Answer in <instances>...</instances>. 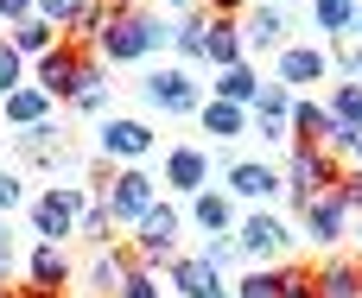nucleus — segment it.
I'll return each mask as SVG.
<instances>
[{
    "mask_svg": "<svg viewBox=\"0 0 362 298\" xmlns=\"http://www.w3.org/2000/svg\"><path fill=\"white\" fill-rule=\"evenodd\" d=\"M115 298H159V286H153V273H146V267H121Z\"/></svg>",
    "mask_w": 362,
    "mask_h": 298,
    "instance_id": "473e14b6",
    "label": "nucleus"
},
{
    "mask_svg": "<svg viewBox=\"0 0 362 298\" xmlns=\"http://www.w3.org/2000/svg\"><path fill=\"white\" fill-rule=\"evenodd\" d=\"M325 127H331V108H318V102L293 108V146H325Z\"/></svg>",
    "mask_w": 362,
    "mask_h": 298,
    "instance_id": "b1692460",
    "label": "nucleus"
},
{
    "mask_svg": "<svg viewBox=\"0 0 362 298\" xmlns=\"http://www.w3.org/2000/svg\"><path fill=\"white\" fill-rule=\"evenodd\" d=\"M197 121H204L210 140H242V133H248V108H235V102H204Z\"/></svg>",
    "mask_w": 362,
    "mask_h": 298,
    "instance_id": "f3484780",
    "label": "nucleus"
},
{
    "mask_svg": "<svg viewBox=\"0 0 362 298\" xmlns=\"http://www.w3.org/2000/svg\"><path fill=\"white\" fill-rule=\"evenodd\" d=\"M318 76H325V51H312V44L280 51V83H318Z\"/></svg>",
    "mask_w": 362,
    "mask_h": 298,
    "instance_id": "6ab92c4d",
    "label": "nucleus"
},
{
    "mask_svg": "<svg viewBox=\"0 0 362 298\" xmlns=\"http://www.w3.org/2000/svg\"><path fill=\"white\" fill-rule=\"evenodd\" d=\"M299 210H305L312 242H337V235L350 229V203H344L337 191H325V197H312V203H299Z\"/></svg>",
    "mask_w": 362,
    "mask_h": 298,
    "instance_id": "9d476101",
    "label": "nucleus"
},
{
    "mask_svg": "<svg viewBox=\"0 0 362 298\" xmlns=\"http://www.w3.org/2000/svg\"><path fill=\"white\" fill-rule=\"evenodd\" d=\"M76 70H83V51H76V44H51V51L38 57V89H45L51 102H70Z\"/></svg>",
    "mask_w": 362,
    "mask_h": 298,
    "instance_id": "0eeeda50",
    "label": "nucleus"
},
{
    "mask_svg": "<svg viewBox=\"0 0 362 298\" xmlns=\"http://www.w3.org/2000/svg\"><path fill=\"white\" fill-rule=\"evenodd\" d=\"M286 242H293V235H286V222H280V216H248V222H242V235H235V248H242V254H255V261H274Z\"/></svg>",
    "mask_w": 362,
    "mask_h": 298,
    "instance_id": "9b49d317",
    "label": "nucleus"
},
{
    "mask_svg": "<svg viewBox=\"0 0 362 298\" xmlns=\"http://www.w3.org/2000/svg\"><path fill=\"white\" fill-rule=\"evenodd\" d=\"M235 298H280V273H248L235 286Z\"/></svg>",
    "mask_w": 362,
    "mask_h": 298,
    "instance_id": "f704fd0d",
    "label": "nucleus"
},
{
    "mask_svg": "<svg viewBox=\"0 0 362 298\" xmlns=\"http://www.w3.org/2000/svg\"><path fill=\"white\" fill-rule=\"evenodd\" d=\"M19 203V172H0V210Z\"/></svg>",
    "mask_w": 362,
    "mask_h": 298,
    "instance_id": "a19ab883",
    "label": "nucleus"
},
{
    "mask_svg": "<svg viewBox=\"0 0 362 298\" xmlns=\"http://www.w3.org/2000/svg\"><path fill=\"white\" fill-rule=\"evenodd\" d=\"M153 153V127L146 121H108L102 127V159H146Z\"/></svg>",
    "mask_w": 362,
    "mask_h": 298,
    "instance_id": "1a4fd4ad",
    "label": "nucleus"
},
{
    "mask_svg": "<svg viewBox=\"0 0 362 298\" xmlns=\"http://www.w3.org/2000/svg\"><path fill=\"white\" fill-rule=\"evenodd\" d=\"M153 203H159V184H153L146 172H134V165H127V172H108V184H102V210H108V222H127V229H134Z\"/></svg>",
    "mask_w": 362,
    "mask_h": 298,
    "instance_id": "7ed1b4c3",
    "label": "nucleus"
},
{
    "mask_svg": "<svg viewBox=\"0 0 362 298\" xmlns=\"http://www.w3.org/2000/svg\"><path fill=\"white\" fill-rule=\"evenodd\" d=\"M337 197H344L350 210H362V172H344V178H337Z\"/></svg>",
    "mask_w": 362,
    "mask_h": 298,
    "instance_id": "ea45409f",
    "label": "nucleus"
},
{
    "mask_svg": "<svg viewBox=\"0 0 362 298\" xmlns=\"http://www.w3.org/2000/svg\"><path fill=\"white\" fill-rule=\"evenodd\" d=\"M51 44H57V25H45V19H19L13 25V51L19 57H45Z\"/></svg>",
    "mask_w": 362,
    "mask_h": 298,
    "instance_id": "393cba45",
    "label": "nucleus"
},
{
    "mask_svg": "<svg viewBox=\"0 0 362 298\" xmlns=\"http://www.w3.org/2000/svg\"><path fill=\"white\" fill-rule=\"evenodd\" d=\"M356 242H362V222H356Z\"/></svg>",
    "mask_w": 362,
    "mask_h": 298,
    "instance_id": "3c124183",
    "label": "nucleus"
},
{
    "mask_svg": "<svg viewBox=\"0 0 362 298\" xmlns=\"http://www.w3.org/2000/svg\"><path fill=\"white\" fill-rule=\"evenodd\" d=\"M318 298H362V267L356 261H325L318 267Z\"/></svg>",
    "mask_w": 362,
    "mask_h": 298,
    "instance_id": "a211bd4d",
    "label": "nucleus"
},
{
    "mask_svg": "<svg viewBox=\"0 0 362 298\" xmlns=\"http://www.w3.org/2000/svg\"><path fill=\"white\" fill-rule=\"evenodd\" d=\"M172 286H178L185 298H229V292H223V273L204 267L197 254H191V261H172Z\"/></svg>",
    "mask_w": 362,
    "mask_h": 298,
    "instance_id": "4468645a",
    "label": "nucleus"
},
{
    "mask_svg": "<svg viewBox=\"0 0 362 298\" xmlns=\"http://www.w3.org/2000/svg\"><path fill=\"white\" fill-rule=\"evenodd\" d=\"M204 6H210V19H235L242 13V0H204Z\"/></svg>",
    "mask_w": 362,
    "mask_h": 298,
    "instance_id": "37998d69",
    "label": "nucleus"
},
{
    "mask_svg": "<svg viewBox=\"0 0 362 298\" xmlns=\"http://www.w3.org/2000/svg\"><path fill=\"white\" fill-rule=\"evenodd\" d=\"M13 273V235H6V222H0V280Z\"/></svg>",
    "mask_w": 362,
    "mask_h": 298,
    "instance_id": "c03bdc74",
    "label": "nucleus"
},
{
    "mask_svg": "<svg viewBox=\"0 0 362 298\" xmlns=\"http://www.w3.org/2000/svg\"><path fill=\"white\" fill-rule=\"evenodd\" d=\"M102 57L108 64H134V57H153L159 44H165V19H153V13H140L134 0H115V19L102 25Z\"/></svg>",
    "mask_w": 362,
    "mask_h": 298,
    "instance_id": "f257e3e1",
    "label": "nucleus"
},
{
    "mask_svg": "<svg viewBox=\"0 0 362 298\" xmlns=\"http://www.w3.org/2000/svg\"><path fill=\"white\" fill-rule=\"evenodd\" d=\"M89 286H95L102 298H115V286H121V261H115V254H102V261L89 267Z\"/></svg>",
    "mask_w": 362,
    "mask_h": 298,
    "instance_id": "72a5a7b5",
    "label": "nucleus"
},
{
    "mask_svg": "<svg viewBox=\"0 0 362 298\" xmlns=\"http://www.w3.org/2000/svg\"><path fill=\"white\" fill-rule=\"evenodd\" d=\"M140 89H146V102H153L159 114H197V108H204V95H197V83H191L185 70H153Z\"/></svg>",
    "mask_w": 362,
    "mask_h": 298,
    "instance_id": "423d86ee",
    "label": "nucleus"
},
{
    "mask_svg": "<svg viewBox=\"0 0 362 298\" xmlns=\"http://www.w3.org/2000/svg\"><path fill=\"white\" fill-rule=\"evenodd\" d=\"M229 191H235V197H248V203H267V197H274V191H286V184H280V172H274V165L242 159V165H229Z\"/></svg>",
    "mask_w": 362,
    "mask_h": 298,
    "instance_id": "f8f14e48",
    "label": "nucleus"
},
{
    "mask_svg": "<svg viewBox=\"0 0 362 298\" xmlns=\"http://www.w3.org/2000/svg\"><path fill=\"white\" fill-rule=\"evenodd\" d=\"M280 298H318V267H280Z\"/></svg>",
    "mask_w": 362,
    "mask_h": 298,
    "instance_id": "2f4dec72",
    "label": "nucleus"
},
{
    "mask_svg": "<svg viewBox=\"0 0 362 298\" xmlns=\"http://www.w3.org/2000/svg\"><path fill=\"white\" fill-rule=\"evenodd\" d=\"M235 32H242V51H280V44H286V19H280L274 6L248 13V19L235 25Z\"/></svg>",
    "mask_w": 362,
    "mask_h": 298,
    "instance_id": "2eb2a0df",
    "label": "nucleus"
},
{
    "mask_svg": "<svg viewBox=\"0 0 362 298\" xmlns=\"http://www.w3.org/2000/svg\"><path fill=\"white\" fill-rule=\"evenodd\" d=\"M0 298H19V292H13V286H6V280H0Z\"/></svg>",
    "mask_w": 362,
    "mask_h": 298,
    "instance_id": "de8ad7c7",
    "label": "nucleus"
},
{
    "mask_svg": "<svg viewBox=\"0 0 362 298\" xmlns=\"http://www.w3.org/2000/svg\"><path fill=\"white\" fill-rule=\"evenodd\" d=\"M32 13H38L45 25H76V19L89 13V0H32Z\"/></svg>",
    "mask_w": 362,
    "mask_h": 298,
    "instance_id": "7c9ffc66",
    "label": "nucleus"
},
{
    "mask_svg": "<svg viewBox=\"0 0 362 298\" xmlns=\"http://www.w3.org/2000/svg\"><path fill=\"white\" fill-rule=\"evenodd\" d=\"M331 114H337L344 127H356V133H362V76H356V83L344 76V83L331 89Z\"/></svg>",
    "mask_w": 362,
    "mask_h": 298,
    "instance_id": "c85d7f7f",
    "label": "nucleus"
},
{
    "mask_svg": "<svg viewBox=\"0 0 362 298\" xmlns=\"http://www.w3.org/2000/svg\"><path fill=\"white\" fill-rule=\"evenodd\" d=\"M204 184H210V153L204 146H172L165 153V191H191L197 197Z\"/></svg>",
    "mask_w": 362,
    "mask_h": 298,
    "instance_id": "6e6552de",
    "label": "nucleus"
},
{
    "mask_svg": "<svg viewBox=\"0 0 362 298\" xmlns=\"http://www.w3.org/2000/svg\"><path fill=\"white\" fill-rule=\"evenodd\" d=\"M19 298H57V292H45V286H25V292H19Z\"/></svg>",
    "mask_w": 362,
    "mask_h": 298,
    "instance_id": "a18cd8bd",
    "label": "nucleus"
},
{
    "mask_svg": "<svg viewBox=\"0 0 362 298\" xmlns=\"http://www.w3.org/2000/svg\"><path fill=\"white\" fill-rule=\"evenodd\" d=\"M172 242H178V210L159 197L140 222H134V261L153 273V267H172Z\"/></svg>",
    "mask_w": 362,
    "mask_h": 298,
    "instance_id": "20e7f679",
    "label": "nucleus"
},
{
    "mask_svg": "<svg viewBox=\"0 0 362 298\" xmlns=\"http://www.w3.org/2000/svg\"><path fill=\"white\" fill-rule=\"evenodd\" d=\"M204 57H210L216 70L242 64V32H235V19H204Z\"/></svg>",
    "mask_w": 362,
    "mask_h": 298,
    "instance_id": "dca6fc26",
    "label": "nucleus"
},
{
    "mask_svg": "<svg viewBox=\"0 0 362 298\" xmlns=\"http://www.w3.org/2000/svg\"><path fill=\"white\" fill-rule=\"evenodd\" d=\"M337 178H344V165H337L325 146H293V159H286V172H280V184H286L293 203H312V197L337 191Z\"/></svg>",
    "mask_w": 362,
    "mask_h": 298,
    "instance_id": "f03ea898",
    "label": "nucleus"
},
{
    "mask_svg": "<svg viewBox=\"0 0 362 298\" xmlns=\"http://www.w3.org/2000/svg\"><path fill=\"white\" fill-rule=\"evenodd\" d=\"M19 89V51H13V38H0V95H13Z\"/></svg>",
    "mask_w": 362,
    "mask_h": 298,
    "instance_id": "4c0bfd02",
    "label": "nucleus"
},
{
    "mask_svg": "<svg viewBox=\"0 0 362 298\" xmlns=\"http://www.w3.org/2000/svg\"><path fill=\"white\" fill-rule=\"evenodd\" d=\"M255 89H261V83H255V70H248V64H229V70H223V89H216V102H235V108H248V102H255Z\"/></svg>",
    "mask_w": 362,
    "mask_h": 298,
    "instance_id": "bb28decb",
    "label": "nucleus"
},
{
    "mask_svg": "<svg viewBox=\"0 0 362 298\" xmlns=\"http://www.w3.org/2000/svg\"><path fill=\"white\" fill-rule=\"evenodd\" d=\"M197 229H210V235H229V222H235V210H229V197L223 191H197Z\"/></svg>",
    "mask_w": 362,
    "mask_h": 298,
    "instance_id": "a878e982",
    "label": "nucleus"
},
{
    "mask_svg": "<svg viewBox=\"0 0 362 298\" xmlns=\"http://www.w3.org/2000/svg\"><path fill=\"white\" fill-rule=\"evenodd\" d=\"M76 229H83V242H108V235H115L108 210H83V216H76Z\"/></svg>",
    "mask_w": 362,
    "mask_h": 298,
    "instance_id": "c9c22d12",
    "label": "nucleus"
},
{
    "mask_svg": "<svg viewBox=\"0 0 362 298\" xmlns=\"http://www.w3.org/2000/svg\"><path fill=\"white\" fill-rule=\"evenodd\" d=\"M350 153H356V159H362V133H356V146H350Z\"/></svg>",
    "mask_w": 362,
    "mask_h": 298,
    "instance_id": "09e8293b",
    "label": "nucleus"
},
{
    "mask_svg": "<svg viewBox=\"0 0 362 298\" xmlns=\"http://www.w3.org/2000/svg\"><path fill=\"white\" fill-rule=\"evenodd\" d=\"M165 6H185V13H191V6H197V0H165Z\"/></svg>",
    "mask_w": 362,
    "mask_h": 298,
    "instance_id": "49530a36",
    "label": "nucleus"
},
{
    "mask_svg": "<svg viewBox=\"0 0 362 298\" xmlns=\"http://www.w3.org/2000/svg\"><path fill=\"white\" fill-rule=\"evenodd\" d=\"M25 13H32V0H0V19H6V25H19Z\"/></svg>",
    "mask_w": 362,
    "mask_h": 298,
    "instance_id": "79ce46f5",
    "label": "nucleus"
},
{
    "mask_svg": "<svg viewBox=\"0 0 362 298\" xmlns=\"http://www.w3.org/2000/svg\"><path fill=\"white\" fill-rule=\"evenodd\" d=\"M248 108H255V127H261L267 140H280V133H286V121H293V95H286V89H274V83H261Z\"/></svg>",
    "mask_w": 362,
    "mask_h": 298,
    "instance_id": "ddd939ff",
    "label": "nucleus"
},
{
    "mask_svg": "<svg viewBox=\"0 0 362 298\" xmlns=\"http://www.w3.org/2000/svg\"><path fill=\"white\" fill-rule=\"evenodd\" d=\"M337 64H344V70H350V83H356V70H362V38H344V44H337Z\"/></svg>",
    "mask_w": 362,
    "mask_h": 298,
    "instance_id": "58836bf2",
    "label": "nucleus"
},
{
    "mask_svg": "<svg viewBox=\"0 0 362 298\" xmlns=\"http://www.w3.org/2000/svg\"><path fill=\"white\" fill-rule=\"evenodd\" d=\"M32 286H45V292H64V286H70V261H64V248L45 242V248L32 254Z\"/></svg>",
    "mask_w": 362,
    "mask_h": 298,
    "instance_id": "5701e85b",
    "label": "nucleus"
},
{
    "mask_svg": "<svg viewBox=\"0 0 362 298\" xmlns=\"http://www.w3.org/2000/svg\"><path fill=\"white\" fill-rule=\"evenodd\" d=\"M89 210V197L83 191H70V184H57V191H45L38 203H32V222H38V235L57 248V242H70V229H76V216Z\"/></svg>",
    "mask_w": 362,
    "mask_h": 298,
    "instance_id": "39448f33",
    "label": "nucleus"
},
{
    "mask_svg": "<svg viewBox=\"0 0 362 298\" xmlns=\"http://www.w3.org/2000/svg\"><path fill=\"white\" fill-rule=\"evenodd\" d=\"M70 102H76V108H89V114H102V108H108V76H102V64H95V57H83Z\"/></svg>",
    "mask_w": 362,
    "mask_h": 298,
    "instance_id": "aec40b11",
    "label": "nucleus"
},
{
    "mask_svg": "<svg viewBox=\"0 0 362 298\" xmlns=\"http://www.w3.org/2000/svg\"><path fill=\"white\" fill-rule=\"evenodd\" d=\"M356 32H362V6H356Z\"/></svg>",
    "mask_w": 362,
    "mask_h": 298,
    "instance_id": "8fccbe9b",
    "label": "nucleus"
},
{
    "mask_svg": "<svg viewBox=\"0 0 362 298\" xmlns=\"http://www.w3.org/2000/svg\"><path fill=\"white\" fill-rule=\"evenodd\" d=\"M312 13H318V25H325L331 38L356 32V0H312Z\"/></svg>",
    "mask_w": 362,
    "mask_h": 298,
    "instance_id": "cd10ccee",
    "label": "nucleus"
},
{
    "mask_svg": "<svg viewBox=\"0 0 362 298\" xmlns=\"http://www.w3.org/2000/svg\"><path fill=\"white\" fill-rule=\"evenodd\" d=\"M235 254H242V248H235V242H223V235H210V242H204V254H197V261H204V267H216V273H223V267H229V261H235Z\"/></svg>",
    "mask_w": 362,
    "mask_h": 298,
    "instance_id": "e433bc0d",
    "label": "nucleus"
},
{
    "mask_svg": "<svg viewBox=\"0 0 362 298\" xmlns=\"http://www.w3.org/2000/svg\"><path fill=\"white\" fill-rule=\"evenodd\" d=\"M204 19H210V13H197V6H191V13L178 19V32H172V44H178L185 57H204Z\"/></svg>",
    "mask_w": 362,
    "mask_h": 298,
    "instance_id": "c756f323",
    "label": "nucleus"
},
{
    "mask_svg": "<svg viewBox=\"0 0 362 298\" xmlns=\"http://www.w3.org/2000/svg\"><path fill=\"white\" fill-rule=\"evenodd\" d=\"M19 140H25V159H38V165H57V159H64V127H57V121L19 127Z\"/></svg>",
    "mask_w": 362,
    "mask_h": 298,
    "instance_id": "412c9836",
    "label": "nucleus"
},
{
    "mask_svg": "<svg viewBox=\"0 0 362 298\" xmlns=\"http://www.w3.org/2000/svg\"><path fill=\"white\" fill-rule=\"evenodd\" d=\"M0 108H6V121H13V127H38V121L51 114V95H45V89H13Z\"/></svg>",
    "mask_w": 362,
    "mask_h": 298,
    "instance_id": "4be33fe9",
    "label": "nucleus"
}]
</instances>
